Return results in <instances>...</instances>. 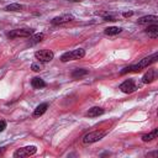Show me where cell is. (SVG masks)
Instances as JSON below:
<instances>
[{"label": "cell", "mask_w": 158, "mask_h": 158, "mask_svg": "<svg viewBox=\"0 0 158 158\" xmlns=\"http://www.w3.org/2000/svg\"><path fill=\"white\" fill-rule=\"evenodd\" d=\"M157 59H158V53H153L152 56H149V57H146V58L141 59L137 64L130 65V67H128V72H141L142 69L147 68L149 64H152V63L157 62Z\"/></svg>", "instance_id": "obj_1"}, {"label": "cell", "mask_w": 158, "mask_h": 158, "mask_svg": "<svg viewBox=\"0 0 158 158\" xmlns=\"http://www.w3.org/2000/svg\"><path fill=\"white\" fill-rule=\"evenodd\" d=\"M85 56V51L83 48H77L73 49L70 52H65L64 54H62L60 60L62 62H68V60H74V59H80Z\"/></svg>", "instance_id": "obj_2"}, {"label": "cell", "mask_w": 158, "mask_h": 158, "mask_svg": "<svg viewBox=\"0 0 158 158\" xmlns=\"http://www.w3.org/2000/svg\"><path fill=\"white\" fill-rule=\"evenodd\" d=\"M106 135V132L104 131H94V132H89L83 137V143L84 144H89V143H94L99 139H101L104 136Z\"/></svg>", "instance_id": "obj_3"}, {"label": "cell", "mask_w": 158, "mask_h": 158, "mask_svg": "<svg viewBox=\"0 0 158 158\" xmlns=\"http://www.w3.org/2000/svg\"><path fill=\"white\" fill-rule=\"evenodd\" d=\"M33 35L32 28H16L10 32H7L9 38H19V37H30Z\"/></svg>", "instance_id": "obj_4"}, {"label": "cell", "mask_w": 158, "mask_h": 158, "mask_svg": "<svg viewBox=\"0 0 158 158\" xmlns=\"http://www.w3.org/2000/svg\"><path fill=\"white\" fill-rule=\"evenodd\" d=\"M35 57L36 59H38V62L41 63H48L53 59L54 54L52 51H48V49H41V51H37L35 53Z\"/></svg>", "instance_id": "obj_5"}, {"label": "cell", "mask_w": 158, "mask_h": 158, "mask_svg": "<svg viewBox=\"0 0 158 158\" xmlns=\"http://www.w3.org/2000/svg\"><path fill=\"white\" fill-rule=\"evenodd\" d=\"M118 89L125 94H131L138 89V85L136 84V81L133 79H127L118 86Z\"/></svg>", "instance_id": "obj_6"}, {"label": "cell", "mask_w": 158, "mask_h": 158, "mask_svg": "<svg viewBox=\"0 0 158 158\" xmlns=\"http://www.w3.org/2000/svg\"><path fill=\"white\" fill-rule=\"evenodd\" d=\"M37 152V148L35 146H27V147H22L20 149H17L15 153H14V157L16 158H23V157H28V156H32Z\"/></svg>", "instance_id": "obj_7"}, {"label": "cell", "mask_w": 158, "mask_h": 158, "mask_svg": "<svg viewBox=\"0 0 158 158\" xmlns=\"http://www.w3.org/2000/svg\"><path fill=\"white\" fill-rule=\"evenodd\" d=\"M74 17L69 14H65V15H60V16H56L54 19H52V23L53 25H62V23H65V22H69L72 21Z\"/></svg>", "instance_id": "obj_8"}, {"label": "cell", "mask_w": 158, "mask_h": 158, "mask_svg": "<svg viewBox=\"0 0 158 158\" xmlns=\"http://www.w3.org/2000/svg\"><path fill=\"white\" fill-rule=\"evenodd\" d=\"M47 109H48V104H47V102H42V104H40V105L35 109V111H33V116H35V117H40V116H42V115L47 111Z\"/></svg>", "instance_id": "obj_9"}, {"label": "cell", "mask_w": 158, "mask_h": 158, "mask_svg": "<svg viewBox=\"0 0 158 158\" xmlns=\"http://www.w3.org/2000/svg\"><path fill=\"white\" fill-rule=\"evenodd\" d=\"M158 20V17L156 15H147V16H143L141 19H138V23L141 25H144V23H156Z\"/></svg>", "instance_id": "obj_10"}, {"label": "cell", "mask_w": 158, "mask_h": 158, "mask_svg": "<svg viewBox=\"0 0 158 158\" xmlns=\"http://www.w3.org/2000/svg\"><path fill=\"white\" fill-rule=\"evenodd\" d=\"M102 114H104V109H102V107L94 106V107H91V109L88 110L86 116H89V117H96V116H100V115H102Z\"/></svg>", "instance_id": "obj_11"}, {"label": "cell", "mask_w": 158, "mask_h": 158, "mask_svg": "<svg viewBox=\"0 0 158 158\" xmlns=\"http://www.w3.org/2000/svg\"><path fill=\"white\" fill-rule=\"evenodd\" d=\"M154 79H156V72H154L153 69H149V70L142 77V83L148 84V83H152Z\"/></svg>", "instance_id": "obj_12"}, {"label": "cell", "mask_w": 158, "mask_h": 158, "mask_svg": "<svg viewBox=\"0 0 158 158\" xmlns=\"http://www.w3.org/2000/svg\"><path fill=\"white\" fill-rule=\"evenodd\" d=\"M31 85H32L35 89H41V88H44V86H46V83H44V80H43L42 78L36 77V78H33V79L31 80Z\"/></svg>", "instance_id": "obj_13"}, {"label": "cell", "mask_w": 158, "mask_h": 158, "mask_svg": "<svg viewBox=\"0 0 158 158\" xmlns=\"http://www.w3.org/2000/svg\"><path fill=\"white\" fill-rule=\"evenodd\" d=\"M146 32L148 33V36L151 38H157L158 37V26L154 23L152 26H148V28L146 30Z\"/></svg>", "instance_id": "obj_14"}, {"label": "cell", "mask_w": 158, "mask_h": 158, "mask_svg": "<svg viewBox=\"0 0 158 158\" xmlns=\"http://www.w3.org/2000/svg\"><path fill=\"white\" fill-rule=\"evenodd\" d=\"M157 135H158V128H154L152 132L143 135V136H142V141H144V142H149V141H152L153 138H156Z\"/></svg>", "instance_id": "obj_15"}, {"label": "cell", "mask_w": 158, "mask_h": 158, "mask_svg": "<svg viewBox=\"0 0 158 158\" xmlns=\"http://www.w3.org/2000/svg\"><path fill=\"white\" fill-rule=\"evenodd\" d=\"M88 73H89V72H88L86 69H75V70L72 73V77H73L74 79H80L81 77H85Z\"/></svg>", "instance_id": "obj_16"}, {"label": "cell", "mask_w": 158, "mask_h": 158, "mask_svg": "<svg viewBox=\"0 0 158 158\" xmlns=\"http://www.w3.org/2000/svg\"><path fill=\"white\" fill-rule=\"evenodd\" d=\"M105 35H109V36H114V35H117L121 32V28L120 27H116V26H111V27H107L105 28Z\"/></svg>", "instance_id": "obj_17"}, {"label": "cell", "mask_w": 158, "mask_h": 158, "mask_svg": "<svg viewBox=\"0 0 158 158\" xmlns=\"http://www.w3.org/2000/svg\"><path fill=\"white\" fill-rule=\"evenodd\" d=\"M44 38V35L43 33H37V35H35V36H32L31 38H30V41H28V44H36V43H38V42H41L42 40Z\"/></svg>", "instance_id": "obj_18"}, {"label": "cell", "mask_w": 158, "mask_h": 158, "mask_svg": "<svg viewBox=\"0 0 158 158\" xmlns=\"http://www.w3.org/2000/svg\"><path fill=\"white\" fill-rule=\"evenodd\" d=\"M22 9H23V6L20 5V4H16V2L10 4V5H7V6L5 7L6 11H21Z\"/></svg>", "instance_id": "obj_19"}, {"label": "cell", "mask_w": 158, "mask_h": 158, "mask_svg": "<svg viewBox=\"0 0 158 158\" xmlns=\"http://www.w3.org/2000/svg\"><path fill=\"white\" fill-rule=\"evenodd\" d=\"M31 69H32L33 72H40V70H42V67H41V64L33 63V64L31 65Z\"/></svg>", "instance_id": "obj_20"}, {"label": "cell", "mask_w": 158, "mask_h": 158, "mask_svg": "<svg viewBox=\"0 0 158 158\" xmlns=\"http://www.w3.org/2000/svg\"><path fill=\"white\" fill-rule=\"evenodd\" d=\"M6 128V122L4 120H0V132H2Z\"/></svg>", "instance_id": "obj_21"}, {"label": "cell", "mask_w": 158, "mask_h": 158, "mask_svg": "<svg viewBox=\"0 0 158 158\" xmlns=\"http://www.w3.org/2000/svg\"><path fill=\"white\" fill-rule=\"evenodd\" d=\"M105 20H106V21H115V17H114V16H106Z\"/></svg>", "instance_id": "obj_22"}, {"label": "cell", "mask_w": 158, "mask_h": 158, "mask_svg": "<svg viewBox=\"0 0 158 158\" xmlns=\"http://www.w3.org/2000/svg\"><path fill=\"white\" fill-rule=\"evenodd\" d=\"M132 15H133V12H132V11H128V12H125V14H123V16H125V17H128V16H132Z\"/></svg>", "instance_id": "obj_23"}, {"label": "cell", "mask_w": 158, "mask_h": 158, "mask_svg": "<svg viewBox=\"0 0 158 158\" xmlns=\"http://www.w3.org/2000/svg\"><path fill=\"white\" fill-rule=\"evenodd\" d=\"M69 1H73V2H78V1H81V0H69Z\"/></svg>", "instance_id": "obj_24"}, {"label": "cell", "mask_w": 158, "mask_h": 158, "mask_svg": "<svg viewBox=\"0 0 158 158\" xmlns=\"http://www.w3.org/2000/svg\"><path fill=\"white\" fill-rule=\"evenodd\" d=\"M2 152H4V149H1V151H0V156H2Z\"/></svg>", "instance_id": "obj_25"}]
</instances>
